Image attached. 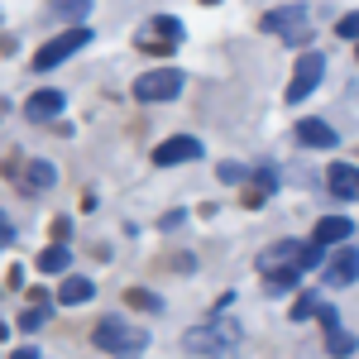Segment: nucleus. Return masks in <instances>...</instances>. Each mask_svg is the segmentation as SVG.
I'll return each mask as SVG.
<instances>
[{
  "label": "nucleus",
  "mask_w": 359,
  "mask_h": 359,
  "mask_svg": "<svg viewBox=\"0 0 359 359\" xmlns=\"http://www.w3.org/2000/svg\"><path fill=\"white\" fill-rule=\"evenodd\" d=\"M321 249L326 245H316V240H311V245L278 240V245H269L264 254H259V269H264V278H269V287L283 292V287H292L306 269H321Z\"/></svg>",
  "instance_id": "1"
},
{
  "label": "nucleus",
  "mask_w": 359,
  "mask_h": 359,
  "mask_svg": "<svg viewBox=\"0 0 359 359\" xmlns=\"http://www.w3.org/2000/svg\"><path fill=\"white\" fill-rule=\"evenodd\" d=\"M96 345L115 359H139L149 350V331H139V326L120 321V316H106V321L96 326Z\"/></svg>",
  "instance_id": "2"
},
{
  "label": "nucleus",
  "mask_w": 359,
  "mask_h": 359,
  "mask_svg": "<svg viewBox=\"0 0 359 359\" xmlns=\"http://www.w3.org/2000/svg\"><path fill=\"white\" fill-rule=\"evenodd\" d=\"M182 345L201 359H235V345H240V331L230 326V321H211V326H196V331L182 335Z\"/></svg>",
  "instance_id": "3"
},
{
  "label": "nucleus",
  "mask_w": 359,
  "mask_h": 359,
  "mask_svg": "<svg viewBox=\"0 0 359 359\" xmlns=\"http://www.w3.org/2000/svg\"><path fill=\"white\" fill-rule=\"evenodd\" d=\"M86 43H91V34L72 25L67 34H57V39H48V43H43V48L34 53V72H53L57 62H67V57L77 53V48H86Z\"/></svg>",
  "instance_id": "4"
},
{
  "label": "nucleus",
  "mask_w": 359,
  "mask_h": 359,
  "mask_svg": "<svg viewBox=\"0 0 359 359\" xmlns=\"http://www.w3.org/2000/svg\"><path fill=\"white\" fill-rule=\"evenodd\" d=\"M135 96L149 106V101H172V96H182V72L177 67H158V72H144L135 82Z\"/></svg>",
  "instance_id": "5"
},
{
  "label": "nucleus",
  "mask_w": 359,
  "mask_h": 359,
  "mask_svg": "<svg viewBox=\"0 0 359 359\" xmlns=\"http://www.w3.org/2000/svg\"><path fill=\"white\" fill-rule=\"evenodd\" d=\"M321 72H326V57L321 53H302L297 57V72H292V82H287V106L306 101V96L316 91V82H321Z\"/></svg>",
  "instance_id": "6"
},
{
  "label": "nucleus",
  "mask_w": 359,
  "mask_h": 359,
  "mask_svg": "<svg viewBox=\"0 0 359 359\" xmlns=\"http://www.w3.org/2000/svg\"><path fill=\"white\" fill-rule=\"evenodd\" d=\"M177 39H182V20H172V15H158V20H149V29H139V43L154 53H168Z\"/></svg>",
  "instance_id": "7"
},
{
  "label": "nucleus",
  "mask_w": 359,
  "mask_h": 359,
  "mask_svg": "<svg viewBox=\"0 0 359 359\" xmlns=\"http://www.w3.org/2000/svg\"><path fill=\"white\" fill-rule=\"evenodd\" d=\"M321 278H326V287H350L359 278V254L355 249H335L331 259L321 264Z\"/></svg>",
  "instance_id": "8"
},
{
  "label": "nucleus",
  "mask_w": 359,
  "mask_h": 359,
  "mask_svg": "<svg viewBox=\"0 0 359 359\" xmlns=\"http://www.w3.org/2000/svg\"><path fill=\"white\" fill-rule=\"evenodd\" d=\"M192 158H201V139H192V135L163 139V144L154 149V163H158V168H172V163H192Z\"/></svg>",
  "instance_id": "9"
},
{
  "label": "nucleus",
  "mask_w": 359,
  "mask_h": 359,
  "mask_svg": "<svg viewBox=\"0 0 359 359\" xmlns=\"http://www.w3.org/2000/svg\"><path fill=\"white\" fill-rule=\"evenodd\" d=\"M259 25L269 29V34H287V39L297 43V34H302V25H306V10L302 5H283V10H269Z\"/></svg>",
  "instance_id": "10"
},
{
  "label": "nucleus",
  "mask_w": 359,
  "mask_h": 359,
  "mask_svg": "<svg viewBox=\"0 0 359 359\" xmlns=\"http://www.w3.org/2000/svg\"><path fill=\"white\" fill-rule=\"evenodd\" d=\"M326 187H331L340 201H359V168L331 163V168H326Z\"/></svg>",
  "instance_id": "11"
},
{
  "label": "nucleus",
  "mask_w": 359,
  "mask_h": 359,
  "mask_svg": "<svg viewBox=\"0 0 359 359\" xmlns=\"http://www.w3.org/2000/svg\"><path fill=\"white\" fill-rule=\"evenodd\" d=\"M297 139H302L306 149H335V130L326 125V120H316V115L297 120Z\"/></svg>",
  "instance_id": "12"
},
{
  "label": "nucleus",
  "mask_w": 359,
  "mask_h": 359,
  "mask_svg": "<svg viewBox=\"0 0 359 359\" xmlns=\"http://www.w3.org/2000/svg\"><path fill=\"white\" fill-rule=\"evenodd\" d=\"M355 235V225L345 221V216H321L316 221V245H345Z\"/></svg>",
  "instance_id": "13"
},
{
  "label": "nucleus",
  "mask_w": 359,
  "mask_h": 359,
  "mask_svg": "<svg viewBox=\"0 0 359 359\" xmlns=\"http://www.w3.org/2000/svg\"><path fill=\"white\" fill-rule=\"evenodd\" d=\"M62 106H67L62 91H34V96L25 101V115H29V120H48V115H57Z\"/></svg>",
  "instance_id": "14"
},
{
  "label": "nucleus",
  "mask_w": 359,
  "mask_h": 359,
  "mask_svg": "<svg viewBox=\"0 0 359 359\" xmlns=\"http://www.w3.org/2000/svg\"><path fill=\"white\" fill-rule=\"evenodd\" d=\"M96 287H91V278H62V287H57V302L62 306H77V302H86Z\"/></svg>",
  "instance_id": "15"
},
{
  "label": "nucleus",
  "mask_w": 359,
  "mask_h": 359,
  "mask_svg": "<svg viewBox=\"0 0 359 359\" xmlns=\"http://www.w3.org/2000/svg\"><path fill=\"white\" fill-rule=\"evenodd\" d=\"M355 345H359V340L350 331H340V326H335V331H326V350H331L335 359H350V355H355Z\"/></svg>",
  "instance_id": "16"
},
{
  "label": "nucleus",
  "mask_w": 359,
  "mask_h": 359,
  "mask_svg": "<svg viewBox=\"0 0 359 359\" xmlns=\"http://www.w3.org/2000/svg\"><path fill=\"white\" fill-rule=\"evenodd\" d=\"M39 269H43V273H62V269H67V249L62 245L43 249V254H39Z\"/></svg>",
  "instance_id": "17"
},
{
  "label": "nucleus",
  "mask_w": 359,
  "mask_h": 359,
  "mask_svg": "<svg viewBox=\"0 0 359 359\" xmlns=\"http://www.w3.org/2000/svg\"><path fill=\"white\" fill-rule=\"evenodd\" d=\"M125 302L144 306V311H163V297H154V292H144V287H130V292H125Z\"/></svg>",
  "instance_id": "18"
},
{
  "label": "nucleus",
  "mask_w": 359,
  "mask_h": 359,
  "mask_svg": "<svg viewBox=\"0 0 359 359\" xmlns=\"http://www.w3.org/2000/svg\"><path fill=\"white\" fill-rule=\"evenodd\" d=\"M25 182H29V187H53V168H48V163H29L25 168Z\"/></svg>",
  "instance_id": "19"
},
{
  "label": "nucleus",
  "mask_w": 359,
  "mask_h": 359,
  "mask_svg": "<svg viewBox=\"0 0 359 359\" xmlns=\"http://www.w3.org/2000/svg\"><path fill=\"white\" fill-rule=\"evenodd\" d=\"M269 192H273V172L264 168V172H254V192H249V206H254V201H269Z\"/></svg>",
  "instance_id": "20"
},
{
  "label": "nucleus",
  "mask_w": 359,
  "mask_h": 359,
  "mask_svg": "<svg viewBox=\"0 0 359 359\" xmlns=\"http://www.w3.org/2000/svg\"><path fill=\"white\" fill-rule=\"evenodd\" d=\"M316 306H321V297H311V292L297 297V302H292V321H311V316H316Z\"/></svg>",
  "instance_id": "21"
},
{
  "label": "nucleus",
  "mask_w": 359,
  "mask_h": 359,
  "mask_svg": "<svg viewBox=\"0 0 359 359\" xmlns=\"http://www.w3.org/2000/svg\"><path fill=\"white\" fill-rule=\"evenodd\" d=\"M86 10H91V0H57V15L62 20H82Z\"/></svg>",
  "instance_id": "22"
},
{
  "label": "nucleus",
  "mask_w": 359,
  "mask_h": 359,
  "mask_svg": "<svg viewBox=\"0 0 359 359\" xmlns=\"http://www.w3.org/2000/svg\"><path fill=\"white\" fill-rule=\"evenodd\" d=\"M335 39H359V10H355V15H345V20L335 25Z\"/></svg>",
  "instance_id": "23"
},
{
  "label": "nucleus",
  "mask_w": 359,
  "mask_h": 359,
  "mask_svg": "<svg viewBox=\"0 0 359 359\" xmlns=\"http://www.w3.org/2000/svg\"><path fill=\"white\" fill-rule=\"evenodd\" d=\"M245 177H249V172L240 163H221V182H245Z\"/></svg>",
  "instance_id": "24"
},
{
  "label": "nucleus",
  "mask_w": 359,
  "mask_h": 359,
  "mask_svg": "<svg viewBox=\"0 0 359 359\" xmlns=\"http://www.w3.org/2000/svg\"><path fill=\"white\" fill-rule=\"evenodd\" d=\"M316 316H321V321H326V331H335V326H340V316H335V306H316Z\"/></svg>",
  "instance_id": "25"
},
{
  "label": "nucleus",
  "mask_w": 359,
  "mask_h": 359,
  "mask_svg": "<svg viewBox=\"0 0 359 359\" xmlns=\"http://www.w3.org/2000/svg\"><path fill=\"white\" fill-rule=\"evenodd\" d=\"M20 326H25V331H39V326H43V311H25Z\"/></svg>",
  "instance_id": "26"
},
{
  "label": "nucleus",
  "mask_w": 359,
  "mask_h": 359,
  "mask_svg": "<svg viewBox=\"0 0 359 359\" xmlns=\"http://www.w3.org/2000/svg\"><path fill=\"white\" fill-rule=\"evenodd\" d=\"M10 240H15V225H10V221H5V216H0V249L10 245Z\"/></svg>",
  "instance_id": "27"
},
{
  "label": "nucleus",
  "mask_w": 359,
  "mask_h": 359,
  "mask_svg": "<svg viewBox=\"0 0 359 359\" xmlns=\"http://www.w3.org/2000/svg\"><path fill=\"white\" fill-rule=\"evenodd\" d=\"M10 359H39V350H34V345H25V350H15Z\"/></svg>",
  "instance_id": "28"
}]
</instances>
